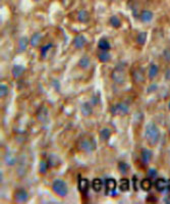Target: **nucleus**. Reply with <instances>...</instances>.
Instances as JSON below:
<instances>
[{
  "mask_svg": "<svg viewBox=\"0 0 170 204\" xmlns=\"http://www.w3.org/2000/svg\"><path fill=\"white\" fill-rule=\"evenodd\" d=\"M145 138L148 144L151 146H155L160 140V131L159 128L154 122H149L145 129Z\"/></svg>",
  "mask_w": 170,
  "mask_h": 204,
  "instance_id": "1",
  "label": "nucleus"
},
{
  "mask_svg": "<svg viewBox=\"0 0 170 204\" xmlns=\"http://www.w3.org/2000/svg\"><path fill=\"white\" fill-rule=\"evenodd\" d=\"M96 147H97V143H96L95 139L92 136H89V135H85V136L80 137V140L78 141L79 150L85 153L94 152Z\"/></svg>",
  "mask_w": 170,
  "mask_h": 204,
  "instance_id": "2",
  "label": "nucleus"
},
{
  "mask_svg": "<svg viewBox=\"0 0 170 204\" xmlns=\"http://www.w3.org/2000/svg\"><path fill=\"white\" fill-rule=\"evenodd\" d=\"M111 79L113 80V82L117 85H122L124 84L125 79H126V74H125V67L124 65L118 64L115 67V68L111 72Z\"/></svg>",
  "mask_w": 170,
  "mask_h": 204,
  "instance_id": "3",
  "label": "nucleus"
},
{
  "mask_svg": "<svg viewBox=\"0 0 170 204\" xmlns=\"http://www.w3.org/2000/svg\"><path fill=\"white\" fill-rule=\"evenodd\" d=\"M52 190L55 194H57L59 197H66L68 194V187L67 184L63 180L57 179L52 183Z\"/></svg>",
  "mask_w": 170,
  "mask_h": 204,
  "instance_id": "4",
  "label": "nucleus"
},
{
  "mask_svg": "<svg viewBox=\"0 0 170 204\" xmlns=\"http://www.w3.org/2000/svg\"><path fill=\"white\" fill-rule=\"evenodd\" d=\"M129 111V105L126 102H119L110 107V112L113 115H125Z\"/></svg>",
  "mask_w": 170,
  "mask_h": 204,
  "instance_id": "5",
  "label": "nucleus"
},
{
  "mask_svg": "<svg viewBox=\"0 0 170 204\" xmlns=\"http://www.w3.org/2000/svg\"><path fill=\"white\" fill-rule=\"evenodd\" d=\"M48 117H49V111L47 109V107L44 106V105L40 106L39 108H38L37 112H36L37 120L39 121L40 122H43V124H45V122H47V120H48Z\"/></svg>",
  "mask_w": 170,
  "mask_h": 204,
  "instance_id": "6",
  "label": "nucleus"
},
{
  "mask_svg": "<svg viewBox=\"0 0 170 204\" xmlns=\"http://www.w3.org/2000/svg\"><path fill=\"white\" fill-rule=\"evenodd\" d=\"M13 198H14L15 201L18 202V203H24L29 200V193L25 189H22H22H18L14 192Z\"/></svg>",
  "mask_w": 170,
  "mask_h": 204,
  "instance_id": "7",
  "label": "nucleus"
},
{
  "mask_svg": "<svg viewBox=\"0 0 170 204\" xmlns=\"http://www.w3.org/2000/svg\"><path fill=\"white\" fill-rule=\"evenodd\" d=\"M131 77L136 83H143L145 80V72L141 67H137L131 72Z\"/></svg>",
  "mask_w": 170,
  "mask_h": 204,
  "instance_id": "8",
  "label": "nucleus"
},
{
  "mask_svg": "<svg viewBox=\"0 0 170 204\" xmlns=\"http://www.w3.org/2000/svg\"><path fill=\"white\" fill-rule=\"evenodd\" d=\"M73 46L76 48V49H82L85 47V45L87 43V39L85 38L84 35H78L73 38Z\"/></svg>",
  "mask_w": 170,
  "mask_h": 204,
  "instance_id": "9",
  "label": "nucleus"
},
{
  "mask_svg": "<svg viewBox=\"0 0 170 204\" xmlns=\"http://www.w3.org/2000/svg\"><path fill=\"white\" fill-rule=\"evenodd\" d=\"M116 181L114 179H107L105 183V188H106V193L107 194H114L115 190H116Z\"/></svg>",
  "mask_w": 170,
  "mask_h": 204,
  "instance_id": "10",
  "label": "nucleus"
},
{
  "mask_svg": "<svg viewBox=\"0 0 170 204\" xmlns=\"http://www.w3.org/2000/svg\"><path fill=\"white\" fill-rule=\"evenodd\" d=\"M152 156H153V153L151 150L149 149H143L142 152H141V159H142V162L144 164H148L151 159H152Z\"/></svg>",
  "mask_w": 170,
  "mask_h": 204,
  "instance_id": "11",
  "label": "nucleus"
},
{
  "mask_svg": "<svg viewBox=\"0 0 170 204\" xmlns=\"http://www.w3.org/2000/svg\"><path fill=\"white\" fill-rule=\"evenodd\" d=\"M89 187H90V183L87 179H80L79 180V191L82 194L86 195L87 192L89 191Z\"/></svg>",
  "mask_w": 170,
  "mask_h": 204,
  "instance_id": "12",
  "label": "nucleus"
},
{
  "mask_svg": "<svg viewBox=\"0 0 170 204\" xmlns=\"http://www.w3.org/2000/svg\"><path fill=\"white\" fill-rule=\"evenodd\" d=\"M3 160H4V162H5L6 165H8V167H13V165L17 163V156L13 154V153L8 152L4 155V158H3Z\"/></svg>",
  "mask_w": 170,
  "mask_h": 204,
  "instance_id": "13",
  "label": "nucleus"
},
{
  "mask_svg": "<svg viewBox=\"0 0 170 204\" xmlns=\"http://www.w3.org/2000/svg\"><path fill=\"white\" fill-rule=\"evenodd\" d=\"M153 17L154 14L151 10H148V9H145L143 10L141 14H140V18L143 22H150L151 21L153 20Z\"/></svg>",
  "mask_w": 170,
  "mask_h": 204,
  "instance_id": "14",
  "label": "nucleus"
},
{
  "mask_svg": "<svg viewBox=\"0 0 170 204\" xmlns=\"http://www.w3.org/2000/svg\"><path fill=\"white\" fill-rule=\"evenodd\" d=\"M24 72H25V67H22V65L17 64V65H14L12 67V70H11V74H12V77L14 79H18L22 76Z\"/></svg>",
  "mask_w": 170,
  "mask_h": 204,
  "instance_id": "15",
  "label": "nucleus"
},
{
  "mask_svg": "<svg viewBox=\"0 0 170 204\" xmlns=\"http://www.w3.org/2000/svg\"><path fill=\"white\" fill-rule=\"evenodd\" d=\"M158 72H159V67L158 65L155 63H151V65L149 67V70H148V77L150 80H154L157 77Z\"/></svg>",
  "mask_w": 170,
  "mask_h": 204,
  "instance_id": "16",
  "label": "nucleus"
},
{
  "mask_svg": "<svg viewBox=\"0 0 170 204\" xmlns=\"http://www.w3.org/2000/svg\"><path fill=\"white\" fill-rule=\"evenodd\" d=\"M155 188L157 191L159 192H164L167 189V182L165 179H157L155 182Z\"/></svg>",
  "mask_w": 170,
  "mask_h": 204,
  "instance_id": "17",
  "label": "nucleus"
},
{
  "mask_svg": "<svg viewBox=\"0 0 170 204\" xmlns=\"http://www.w3.org/2000/svg\"><path fill=\"white\" fill-rule=\"evenodd\" d=\"M30 44V40L27 37H22L18 40V52H24L28 48V46Z\"/></svg>",
  "mask_w": 170,
  "mask_h": 204,
  "instance_id": "18",
  "label": "nucleus"
},
{
  "mask_svg": "<svg viewBox=\"0 0 170 204\" xmlns=\"http://www.w3.org/2000/svg\"><path fill=\"white\" fill-rule=\"evenodd\" d=\"M76 17H78V21L80 22H88L89 20H90V14H89L87 10L82 9L76 14Z\"/></svg>",
  "mask_w": 170,
  "mask_h": 204,
  "instance_id": "19",
  "label": "nucleus"
},
{
  "mask_svg": "<svg viewBox=\"0 0 170 204\" xmlns=\"http://www.w3.org/2000/svg\"><path fill=\"white\" fill-rule=\"evenodd\" d=\"M41 39H42V36L40 33L37 32V33L33 34L32 37L30 38V45L32 46V47H37V46L40 44Z\"/></svg>",
  "mask_w": 170,
  "mask_h": 204,
  "instance_id": "20",
  "label": "nucleus"
},
{
  "mask_svg": "<svg viewBox=\"0 0 170 204\" xmlns=\"http://www.w3.org/2000/svg\"><path fill=\"white\" fill-rule=\"evenodd\" d=\"M80 111H82V113L85 117H89V115L93 113V106L89 102H85L83 103L82 107H80Z\"/></svg>",
  "mask_w": 170,
  "mask_h": 204,
  "instance_id": "21",
  "label": "nucleus"
},
{
  "mask_svg": "<svg viewBox=\"0 0 170 204\" xmlns=\"http://www.w3.org/2000/svg\"><path fill=\"white\" fill-rule=\"evenodd\" d=\"M79 67L83 70H88L91 67V60L88 56H83L79 61Z\"/></svg>",
  "mask_w": 170,
  "mask_h": 204,
  "instance_id": "22",
  "label": "nucleus"
},
{
  "mask_svg": "<svg viewBox=\"0 0 170 204\" xmlns=\"http://www.w3.org/2000/svg\"><path fill=\"white\" fill-rule=\"evenodd\" d=\"M99 135H100V139H101L102 141H108L111 136V131L108 128H103V129H101V131H100Z\"/></svg>",
  "mask_w": 170,
  "mask_h": 204,
  "instance_id": "23",
  "label": "nucleus"
},
{
  "mask_svg": "<svg viewBox=\"0 0 170 204\" xmlns=\"http://www.w3.org/2000/svg\"><path fill=\"white\" fill-rule=\"evenodd\" d=\"M110 43L108 42L107 39H101L98 43V48L101 50V51H109L110 50Z\"/></svg>",
  "mask_w": 170,
  "mask_h": 204,
  "instance_id": "24",
  "label": "nucleus"
},
{
  "mask_svg": "<svg viewBox=\"0 0 170 204\" xmlns=\"http://www.w3.org/2000/svg\"><path fill=\"white\" fill-rule=\"evenodd\" d=\"M110 58H111V55L109 54L108 51H100L98 53V59L103 63H107L110 60Z\"/></svg>",
  "mask_w": 170,
  "mask_h": 204,
  "instance_id": "25",
  "label": "nucleus"
},
{
  "mask_svg": "<svg viewBox=\"0 0 170 204\" xmlns=\"http://www.w3.org/2000/svg\"><path fill=\"white\" fill-rule=\"evenodd\" d=\"M49 167H50V164H49V162H48V160L42 159V160L40 161V164H39V172H40V174L45 175L46 172H48Z\"/></svg>",
  "mask_w": 170,
  "mask_h": 204,
  "instance_id": "26",
  "label": "nucleus"
},
{
  "mask_svg": "<svg viewBox=\"0 0 170 204\" xmlns=\"http://www.w3.org/2000/svg\"><path fill=\"white\" fill-rule=\"evenodd\" d=\"M129 187H130V184L129 180L127 179L120 180V182H119V190L121 192H127L129 190Z\"/></svg>",
  "mask_w": 170,
  "mask_h": 204,
  "instance_id": "27",
  "label": "nucleus"
},
{
  "mask_svg": "<svg viewBox=\"0 0 170 204\" xmlns=\"http://www.w3.org/2000/svg\"><path fill=\"white\" fill-rule=\"evenodd\" d=\"M102 187H103L102 180H100V179H94V180H93L92 188L95 192H100L102 190Z\"/></svg>",
  "mask_w": 170,
  "mask_h": 204,
  "instance_id": "28",
  "label": "nucleus"
},
{
  "mask_svg": "<svg viewBox=\"0 0 170 204\" xmlns=\"http://www.w3.org/2000/svg\"><path fill=\"white\" fill-rule=\"evenodd\" d=\"M109 22H110V25L115 29H118L119 27L121 26V22H120V20H119V17H116V15H112L109 20Z\"/></svg>",
  "mask_w": 170,
  "mask_h": 204,
  "instance_id": "29",
  "label": "nucleus"
},
{
  "mask_svg": "<svg viewBox=\"0 0 170 204\" xmlns=\"http://www.w3.org/2000/svg\"><path fill=\"white\" fill-rule=\"evenodd\" d=\"M141 188L144 191H150L151 188H152V182H151L150 179H144L142 180L141 182Z\"/></svg>",
  "mask_w": 170,
  "mask_h": 204,
  "instance_id": "30",
  "label": "nucleus"
},
{
  "mask_svg": "<svg viewBox=\"0 0 170 204\" xmlns=\"http://www.w3.org/2000/svg\"><path fill=\"white\" fill-rule=\"evenodd\" d=\"M147 33L146 32H141V33H138V35L137 37V42L140 45H144L146 43V41H147Z\"/></svg>",
  "mask_w": 170,
  "mask_h": 204,
  "instance_id": "31",
  "label": "nucleus"
},
{
  "mask_svg": "<svg viewBox=\"0 0 170 204\" xmlns=\"http://www.w3.org/2000/svg\"><path fill=\"white\" fill-rule=\"evenodd\" d=\"M9 93V88L7 85H4L2 84L1 86H0V96H1V98H4L6 97L7 95Z\"/></svg>",
  "mask_w": 170,
  "mask_h": 204,
  "instance_id": "32",
  "label": "nucleus"
},
{
  "mask_svg": "<svg viewBox=\"0 0 170 204\" xmlns=\"http://www.w3.org/2000/svg\"><path fill=\"white\" fill-rule=\"evenodd\" d=\"M129 164H127L126 162H124V161H121V162H119L118 164V169L120 171V172H122V174H126L127 171H129Z\"/></svg>",
  "mask_w": 170,
  "mask_h": 204,
  "instance_id": "33",
  "label": "nucleus"
},
{
  "mask_svg": "<svg viewBox=\"0 0 170 204\" xmlns=\"http://www.w3.org/2000/svg\"><path fill=\"white\" fill-rule=\"evenodd\" d=\"M52 46H53V44L52 43H49V44H47V45H45V46H43V47L41 48V55L43 56V57H45L46 56V53L48 52V50L50 49V48H52Z\"/></svg>",
  "mask_w": 170,
  "mask_h": 204,
  "instance_id": "34",
  "label": "nucleus"
},
{
  "mask_svg": "<svg viewBox=\"0 0 170 204\" xmlns=\"http://www.w3.org/2000/svg\"><path fill=\"white\" fill-rule=\"evenodd\" d=\"M163 58L167 61V62H170V49L167 48L163 51Z\"/></svg>",
  "mask_w": 170,
  "mask_h": 204,
  "instance_id": "35",
  "label": "nucleus"
},
{
  "mask_svg": "<svg viewBox=\"0 0 170 204\" xmlns=\"http://www.w3.org/2000/svg\"><path fill=\"white\" fill-rule=\"evenodd\" d=\"M148 176H149V178H151V179L156 178V176H157V171H156L155 168H151V169H149V172H148Z\"/></svg>",
  "mask_w": 170,
  "mask_h": 204,
  "instance_id": "36",
  "label": "nucleus"
},
{
  "mask_svg": "<svg viewBox=\"0 0 170 204\" xmlns=\"http://www.w3.org/2000/svg\"><path fill=\"white\" fill-rule=\"evenodd\" d=\"M165 78H166V80L170 81V68H168V70L166 71V72H165Z\"/></svg>",
  "mask_w": 170,
  "mask_h": 204,
  "instance_id": "37",
  "label": "nucleus"
},
{
  "mask_svg": "<svg viewBox=\"0 0 170 204\" xmlns=\"http://www.w3.org/2000/svg\"><path fill=\"white\" fill-rule=\"evenodd\" d=\"M164 201H165L166 203H170V196H169V197H167V198H166V199L164 200Z\"/></svg>",
  "mask_w": 170,
  "mask_h": 204,
  "instance_id": "38",
  "label": "nucleus"
},
{
  "mask_svg": "<svg viewBox=\"0 0 170 204\" xmlns=\"http://www.w3.org/2000/svg\"><path fill=\"white\" fill-rule=\"evenodd\" d=\"M167 189L170 191V180H169L168 182H167Z\"/></svg>",
  "mask_w": 170,
  "mask_h": 204,
  "instance_id": "39",
  "label": "nucleus"
},
{
  "mask_svg": "<svg viewBox=\"0 0 170 204\" xmlns=\"http://www.w3.org/2000/svg\"><path fill=\"white\" fill-rule=\"evenodd\" d=\"M169 109H170V102H169Z\"/></svg>",
  "mask_w": 170,
  "mask_h": 204,
  "instance_id": "40",
  "label": "nucleus"
},
{
  "mask_svg": "<svg viewBox=\"0 0 170 204\" xmlns=\"http://www.w3.org/2000/svg\"><path fill=\"white\" fill-rule=\"evenodd\" d=\"M34 1H39V0H34Z\"/></svg>",
  "mask_w": 170,
  "mask_h": 204,
  "instance_id": "41",
  "label": "nucleus"
},
{
  "mask_svg": "<svg viewBox=\"0 0 170 204\" xmlns=\"http://www.w3.org/2000/svg\"><path fill=\"white\" fill-rule=\"evenodd\" d=\"M169 134H170V129H169Z\"/></svg>",
  "mask_w": 170,
  "mask_h": 204,
  "instance_id": "42",
  "label": "nucleus"
}]
</instances>
